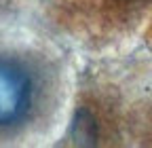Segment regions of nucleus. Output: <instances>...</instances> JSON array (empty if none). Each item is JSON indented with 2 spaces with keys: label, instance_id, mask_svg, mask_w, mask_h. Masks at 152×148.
<instances>
[{
  "label": "nucleus",
  "instance_id": "f257e3e1",
  "mask_svg": "<svg viewBox=\"0 0 152 148\" xmlns=\"http://www.w3.org/2000/svg\"><path fill=\"white\" fill-rule=\"evenodd\" d=\"M42 100L40 78L17 55H0V136L21 129L36 116Z\"/></svg>",
  "mask_w": 152,
  "mask_h": 148
},
{
  "label": "nucleus",
  "instance_id": "f03ea898",
  "mask_svg": "<svg viewBox=\"0 0 152 148\" xmlns=\"http://www.w3.org/2000/svg\"><path fill=\"white\" fill-rule=\"evenodd\" d=\"M72 144H78V146H93L97 144L102 138V123L99 116L93 112L89 106H80L74 114V121L70 125V131H68Z\"/></svg>",
  "mask_w": 152,
  "mask_h": 148
},
{
  "label": "nucleus",
  "instance_id": "7ed1b4c3",
  "mask_svg": "<svg viewBox=\"0 0 152 148\" xmlns=\"http://www.w3.org/2000/svg\"><path fill=\"white\" fill-rule=\"evenodd\" d=\"M89 2L102 7L108 13H116V15H133L140 13L146 7L152 4V0H89Z\"/></svg>",
  "mask_w": 152,
  "mask_h": 148
}]
</instances>
